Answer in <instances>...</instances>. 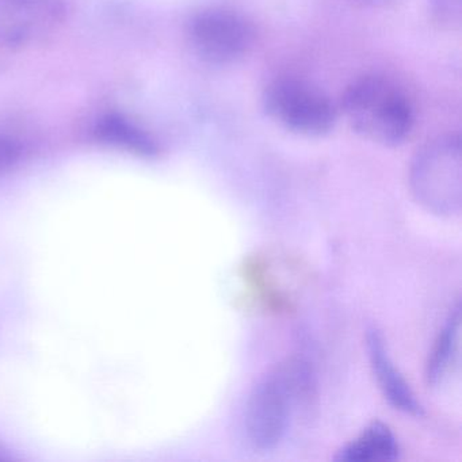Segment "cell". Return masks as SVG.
<instances>
[{"mask_svg":"<svg viewBox=\"0 0 462 462\" xmlns=\"http://www.w3.org/2000/svg\"><path fill=\"white\" fill-rule=\"evenodd\" d=\"M340 110L362 139L383 147L402 144L415 126V107L394 80L378 74L356 78L346 88Z\"/></svg>","mask_w":462,"mask_h":462,"instance_id":"6da1fadb","label":"cell"},{"mask_svg":"<svg viewBox=\"0 0 462 462\" xmlns=\"http://www.w3.org/2000/svg\"><path fill=\"white\" fill-rule=\"evenodd\" d=\"M310 391V372L299 361H288L259 380L245 407V431L254 448L269 451L280 445L294 400Z\"/></svg>","mask_w":462,"mask_h":462,"instance_id":"7a4b0ae2","label":"cell"},{"mask_svg":"<svg viewBox=\"0 0 462 462\" xmlns=\"http://www.w3.org/2000/svg\"><path fill=\"white\" fill-rule=\"evenodd\" d=\"M415 201L431 215L453 217L462 205L461 139L442 134L427 142L412 158L408 174Z\"/></svg>","mask_w":462,"mask_h":462,"instance_id":"3957f363","label":"cell"},{"mask_svg":"<svg viewBox=\"0 0 462 462\" xmlns=\"http://www.w3.org/2000/svg\"><path fill=\"white\" fill-rule=\"evenodd\" d=\"M262 105L275 124L300 136H326L337 120V106L329 97L300 78L272 80L262 94Z\"/></svg>","mask_w":462,"mask_h":462,"instance_id":"277c9868","label":"cell"},{"mask_svg":"<svg viewBox=\"0 0 462 462\" xmlns=\"http://www.w3.org/2000/svg\"><path fill=\"white\" fill-rule=\"evenodd\" d=\"M189 42L194 52L209 64L226 66L242 60L255 45L250 20L226 7H208L189 21Z\"/></svg>","mask_w":462,"mask_h":462,"instance_id":"5b68a950","label":"cell"},{"mask_svg":"<svg viewBox=\"0 0 462 462\" xmlns=\"http://www.w3.org/2000/svg\"><path fill=\"white\" fill-rule=\"evenodd\" d=\"M63 0H0V47L25 50L58 31Z\"/></svg>","mask_w":462,"mask_h":462,"instance_id":"8992f818","label":"cell"},{"mask_svg":"<svg viewBox=\"0 0 462 462\" xmlns=\"http://www.w3.org/2000/svg\"><path fill=\"white\" fill-rule=\"evenodd\" d=\"M366 348L373 374L389 404L411 416H420L423 410L410 383L392 361L383 334L377 327L366 331Z\"/></svg>","mask_w":462,"mask_h":462,"instance_id":"52a82bcc","label":"cell"},{"mask_svg":"<svg viewBox=\"0 0 462 462\" xmlns=\"http://www.w3.org/2000/svg\"><path fill=\"white\" fill-rule=\"evenodd\" d=\"M400 448L393 431L383 421H373L358 437L337 451L340 462H388L399 457Z\"/></svg>","mask_w":462,"mask_h":462,"instance_id":"ba28073f","label":"cell"},{"mask_svg":"<svg viewBox=\"0 0 462 462\" xmlns=\"http://www.w3.org/2000/svg\"><path fill=\"white\" fill-rule=\"evenodd\" d=\"M459 310H461L457 302L456 307L448 313V319L430 351L426 364V381L430 386H437L443 380L456 358L457 348H458L459 324H461Z\"/></svg>","mask_w":462,"mask_h":462,"instance_id":"9c48e42d","label":"cell"},{"mask_svg":"<svg viewBox=\"0 0 462 462\" xmlns=\"http://www.w3.org/2000/svg\"><path fill=\"white\" fill-rule=\"evenodd\" d=\"M99 136L105 142L125 148L137 155L150 158L159 152L158 144L144 131L120 118H107L99 126Z\"/></svg>","mask_w":462,"mask_h":462,"instance_id":"30bf717a","label":"cell"},{"mask_svg":"<svg viewBox=\"0 0 462 462\" xmlns=\"http://www.w3.org/2000/svg\"><path fill=\"white\" fill-rule=\"evenodd\" d=\"M435 25L446 31H457L462 23V0H427Z\"/></svg>","mask_w":462,"mask_h":462,"instance_id":"8fae6325","label":"cell"},{"mask_svg":"<svg viewBox=\"0 0 462 462\" xmlns=\"http://www.w3.org/2000/svg\"><path fill=\"white\" fill-rule=\"evenodd\" d=\"M21 159V148L12 140L0 139V174L10 171Z\"/></svg>","mask_w":462,"mask_h":462,"instance_id":"7c38bea8","label":"cell"},{"mask_svg":"<svg viewBox=\"0 0 462 462\" xmlns=\"http://www.w3.org/2000/svg\"><path fill=\"white\" fill-rule=\"evenodd\" d=\"M358 2H364V4H370V5H378V4H383V2H386V0H358Z\"/></svg>","mask_w":462,"mask_h":462,"instance_id":"4fadbf2b","label":"cell"},{"mask_svg":"<svg viewBox=\"0 0 462 462\" xmlns=\"http://www.w3.org/2000/svg\"><path fill=\"white\" fill-rule=\"evenodd\" d=\"M5 459H9V457L5 456L4 451H2V448H0V461H5Z\"/></svg>","mask_w":462,"mask_h":462,"instance_id":"5bb4252c","label":"cell"}]
</instances>
